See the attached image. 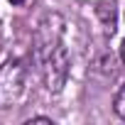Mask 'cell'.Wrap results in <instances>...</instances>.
<instances>
[{"instance_id": "obj_1", "label": "cell", "mask_w": 125, "mask_h": 125, "mask_svg": "<svg viewBox=\"0 0 125 125\" xmlns=\"http://www.w3.org/2000/svg\"><path fill=\"white\" fill-rule=\"evenodd\" d=\"M25 83H27V66L22 59H12L0 66V108L15 105L25 93Z\"/></svg>"}, {"instance_id": "obj_2", "label": "cell", "mask_w": 125, "mask_h": 125, "mask_svg": "<svg viewBox=\"0 0 125 125\" xmlns=\"http://www.w3.org/2000/svg\"><path fill=\"white\" fill-rule=\"evenodd\" d=\"M61 34H64V17L59 12H47L39 25H37V32H34V56L37 61H42L56 49L61 47Z\"/></svg>"}, {"instance_id": "obj_3", "label": "cell", "mask_w": 125, "mask_h": 125, "mask_svg": "<svg viewBox=\"0 0 125 125\" xmlns=\"http://www.w3.org/2000/svg\"><path fill=\"white\" fill-rule=\"evenodd\" d=\"M39 69H42L47 91H49V93H59L61 88H64L66 79H69V52H66V47H64V44L56 47V49L42 61V64H39Z\"/></svg>"}, {"instance_id": "obj_4", "label": "cell", "mask_w": 125, "mask_h": 125, "mask_svg": "<svg viewBox=\"0 0 125 125\" xmlns=\"http://www.w3.org/2000/svg\"><path fill=\"white\" fill-rule=\"evenodd\" d=\"M96 17L101 20L105 32L113 34L115 27H118V5H115V0H98L96 3Z\"/></svg>"}, {"instance_id": "obj_5", "label": "cell", "mask_w": 125, "mask_h": 125, "mask_svg": "<svg viewBox=\"0 0 125 125\" xmlns=\"http://www.w3.org/2000/svg\"><path fill=\"white\" fill-rule=\"evenodd\" d=\"M93 69L98 71V74H113L115 71V56L113 54H101L98 59H93Z\"/></svg>"}, {"instance_id": "obj_6", "label": "cell", "mask_w": 125, "mask_h": 125, "mask_svg": "<svg viewBox=\"0 0 125 125\" xmlns=\"http://www.w3.org/2000/svg\"><path fill=\"white\" fill-rule=\"evenodd\" d=\"M113 108H115V113L125 120V83L120 86V91L115 93V101H113Z\"/></svg>"}, {"instance_id": "obj_7", "label": "cell", "mask_w": 125, "mask_h": 125, "mask_svg": "<svg viewBox=\"0 0 125 125\" xmlns=\"http://www.w3.org/2000/svg\"><path fill=\"white\" fill-rule=\"evenodd\" d=\"M32 123H47V125H52V120H49V118H42V115H39V118H30V120H27V125H32Z\"/></svg>"}, {"instance_id": "obj_8", "label": "cell", "mask_w": 125, "mask_h": 125, "mask_svg": "<svg viewBox=\"0 0 125 125\" xmlns=\"http://www.w3.org/2000/svg\"><path fill=\"white\" fill-rule=\"evenodd\" d=\"M120 59H123V61H125V42H123V44H120Z\"/></svg>"}, {"instance_id": "obj_9", "label": "cell", "mask_w": 125, "mask_h": 125, "mask_svg": "<svg viewBox=\"0 0 125 125\" xmlns=\"http://www.w3.org/2000/svg\"><path fill=\"white\" fill-rule=\"evenodd\" d=\"M10 3H12V5H22V3H25V0H10Z\"/></svg>"}]
</instances>
